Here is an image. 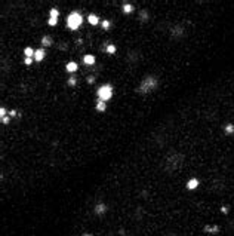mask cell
I'll return each mask as SVG.
<instances>
[{"label": "cell", "mask_w": 234, "mask_h": 236, "mask_svg": "<svg viewBox=\"0 0 234 236\" xmlns=\"http://www.w3.org/2000/svg\"><path fill=\"white\" fill-rule=\"evenodd\" d=\"M157 86H159V79L153 74H150V76H145L141 80L139 86L136 88V92L141 95H147L150 92H153L154 89H157Z\"/></svg>", "instance_id": "cell-1"}, {"label": "cell", "mask_w": 234, "mask_h": 236, "mask_svg": "<svg viewBox=\"0 0 234 236\" xmlns=\"http://www.w3.org/2000/svg\"><path fill=\"white\" fill-rule=\"evenodd\" d=\"M182 163H184V155L182 153H178V152H175L172 155H169L165 159V162H163V168L169 171V172H172V171H176V169H179L182 166Z\"/></svg>", "instance_id": "cell-2"}, {"label": "cell", "mask_w": 234, "mask_h": 236, "mask_svg": "<svg viewBox=\"0 0 234 236\" xmlns=\"http://www.w3.org/2000/svg\"><path fill=\"white\" fill-rule=\"evenodd\" d=\"M83 22H85V18H83L82 12H79V11H71V12L68 14L67 20H65V25H67L68 30L76 31V30H79V28L82 27Z\"/></svg>", "instance_id": "cell-3"}, {"label": "cell", "mask_w": 234, "mask_h": 236, "mask_svg": "<svg viewBox=\"0 0 234 236\" xmlns=\"http://www.w3.org/2000/svg\"><path fill=\"white\" fill-rule=\"evenodd\" d=\"M114 95V88L111 83H104V85H101L99 88L96 89V97H98V100L101 101H110L111 98H113Z\"/></svg>", "instance_id": "cell-4"}, {"label": "cell", "mask_w": 234, "mask_h": 236, "mask_svg": "<svg viewBox=\"0 0 234 236\" xmlns=\"http://www.w3.org/2000/svg\"><path fill=\"white\" fill-rule=\"evenodd\" d=\"M170 34H172V37L175 39H178V37H182L184 34H185V30H184V25L182 24H175L172 30H170Z\"/></svg>", "instance_id": "cell-5"}, {"label": "cell", "mask_w": 234, "mask_h": 236, "mask_svg": "<svg viewBox=\"0 0 234 236\" xmlns=\"http://www.w3.org/2000/svg\"><path fill=\"white\" fill-rule=\"evenodd\" d=\"M45 58H46V51H45V48H39V49H36L34 61H36V62H42Z\"/></svg>", "instance_id": "cell-6"}, {"label": "cell", "mask_w": 234, "mask_h": 236, "mask_svg": "<svg viewBox=\"0 0 234 236\" xmlns=\"http://www.w3.org/2000/svg\"><path fill=\"white\" fill-rule=\"evenodd\" d=\"M77 70H79V64H77L76 61H70V62H67V64H65V71H67V73H70L71 76H73Z\"/></svg>", "instance_id": "cell-7"}, {"label": "cell", "mask_w": 234, "mask_h": 236, "mask_svg": "<svg viewBox=\"0 0 234 236\" xmlns=\"http://www.w3.org/2000/svg\"><path fill=\"white\" fill-rule=\"evenodd\" d=\"M94 212L96 214V216H104V214L107 212V205H105L104 202L96 203V205H95V208H94Z\"/></svg>", "instance_id": "cell-8"}, {"label": "cell", "mask_w": 234, "mask_h": 236, "mask_svg": "<svg viewBox=\"0 0 234 236\" xmlns=\"http://www.w3.org/2000/svg\"><path fill=\"white\" fill-rule=\"evenodd\" d=\"M199 186H200V181H199V178H196V177L190 178V180L187 181V190H190V192L196 190Z\"/></svg>", "instance_id": "cell-9"}, {"label": "cell", "mask_w": 234, "mask_h": 236, "mask_svg": "<svg viewBox=\"0 0 234 236\" xmlns=\"http://www.w3.org/2000/svg\"><path fill=\"white\" fill-rule=\"evenodd\" d=\"M121 11H123V14L130 15L135 11V7H134L132 3H129V2H123V3H121Z\"/></svg>", "instance_id": "cell-10"}, {"label": "cell", "mask_w": 234, "mask_h": 236, "mask_svg": "<svg viewBox=\"0 0 234 236\" xmlns=\"http://www.w3.org/2000/svg\"><path fill=\"white\" fill-rule=\"evenodd\" d=\"M83 64H86V66H94L95 62H96V58H95V55L92 54H86V55H83Z\"/></svg>", "instance_id": "cell-11"}, {"label": "cell", "mask_w": 234, "mask_h": 236, "mask_svg": "<svg viewBox=\"0 0 234 236\" xmlns=\"http://www.w3.org/2000/svg\"><path fill=\"white\" fill-rule=\"evenodd\" d=\"M40 43H42V46L43 48H49V46H52V45H54V39H52V36L46 34V36H43V37H42Z\"/></svg>", "instance_id": "cell-12"}, {"label": "cell", "mask_w": 234, "mask_h": 236, "mask_svg": "<svg viewBox=\"0 0 234 236\" xmlns=\"http://www.w3.org/2000/svg\"><path fill=\"white\" fill-rule=\"evenodd\" d=\"M102 48H104V51L110 55H114L116 54V51H117V46H116L114 43H104V46Z\"/></svg>", "instance_id": "cell-13"}, {"label": "cell", "mask_w": 234, "mask_h": 236, "mask_svg": "<svg viewBox=\"0 0 234 236\" xmlns=\"http://www.w3.org/2000/svg\"><path fill=\"white\" fill-rule=\"evenodd\" d=\"M87 22H89L91 25H98V24L101 22V20L96 14H89L87 15Z\"/></svg>", "instance_id": "cell-14"}, {"label": "cell", "mask_w": 234, "mask_h": 236, "mask_svg": "<svg viewBox=\"0 0 234 236\" xmlns=\"http://www.w3.org/2000/svg\"><path fill=\"white\" fill-rule=\"evenodd\" d=\"M95 110H96V111H99V113H104V111L107 110V102L98 100L96 104H95Z\"/></svg>", "instance_id": "cell-15"}, {"label": "cell", "mask_w": 234, "mask_h": 236, "mask_svg": "<svg viewBox=\"0 0 234 236\" xmlns=\"http://www.w3.org/2000/svg\"><path fill=\"white\" fill-rule=\"evenodd\" d=\"M148 20H150V14H148L147 9H142V11H139V21H141V22H147Z\"/></svg>", "instance_id": "cell-16"}, {"label": "cell", "mask_w": 234, "mask_h": 236, "mask_svg": "<svg viewBox=\"0 0 234 236\" xmlns=\"http://www.w3.org/2000/svg\"><path fill=\"white\" fill-rule=\"evenodd\" d=\"M34 54H36V49H33L31 46H27L24 49V55H25V58H33L34 60Z\"/></svg>", "instance_id": "cell-17"}, {"label": "cell", "mask_w": 234, "mask_h": 236, "mask_svg": "<svg viewBox=\"0 0 234 236\" xmlns=\"http://www.w3.org/2000/svg\"><path fill=\"white\" fill-rule=\"evenodd\" d=\"M224 132L227 135H233L234 134V123H227L224 126Z\"/></svg>", "instance_id": "cell-18"}, {"label": "cell", "mask_w": 234, "mask_h": 236, "mask_svg": "<svg viewBox=\"0 0 234 236\" xmlns=\"http://www.w3.org/2000/svg\"><path fill=\"white\" fill-rule=\"evenodd\" d=\"M101 27H102V30H110V27H111V21L110 20H102L101 21Z\"/></svg>", "instance_id": "cell-19"}, {"label": "cell", "mask_w": 234, "mask_h": 236, "mask_svg": "<svg viewBox=\"0 0 234 236\" xmlns=\"http://www.w3.org/2000/svg\"><path fill=\"white\" fill-rule=\"evenodd\" d=\"M205 232L216 233V232H219V227H218V226H205Z\"/></svg>", "instance_id": "cell-20"}, {"label": "cell", "mask_w": 234, "mask_h": 236, "mask_svg": "<svg viewBox=\"0 0 234 236\" xmlns=\"http://www.w3.org/2000/svg\"><path fill=\"white\" fill-rule=\"evenodd\" d=\"M67 85L68 86H76V85H77V77H76V76H70V77H68V80H67Z\"/></svg>", "instance_id": "cell-21"}, {"label": "cell", "mask_w": 234, "mask_h": 236, "mask_svg": "<svg viewBox=\"0 0 234 236\" xmlns=\"http://www.w3.org/2000/svg\"><path fill=\"white\" fill-rule=\"evenodd\" d=\"M49 15H51V18H60V11H58L56 7H52Z\"/></svg>", "instance_id": "cell-22"}, {"label": "cell", "mask_w": 234, "mask_h": 236, "mask_svg": "<svg viewBox=\"0 0 234 236\" xmlns=\"http://www.w3.org/2000/svg\"><path fill=\"white\" fill-rule=\"evenodd\" d=\"M47 24H49L51 27H55V25L58 24V18H51V16H49V20H47Z\"/></svg>", "instance_id": "cell-23"}, {"label": "cell", "mask_w": 234, "mask_h": 236, "mask_svg": "<svg viewBox=\"0 0 234 236\" xmlns=\"http://www.w3.org/2000/svg\"><path fill=\"white\" fill-rule=\"evenodd\" d=\"M6 116H7L6 107H3V106H2V108H0V119H2V117H6Z\"/></svg>", "instance_id": "cell-24"}, {"label": "cell", "mask_w": 234, "mask_h": 236, "mask_svg": "<svg viewBox=\"0 0 234 236\" xmlns=\"http://www.w3.org/2000/svg\"><path fill=\"white\" fill-rule=\"evenodd\" d=\"M0 120H2V123H3V125H7V123H9V122H11V116L7 115L6 117H2V119H0Z\"/></svg>", "instance_id": "cell-25"}, {"label": "cell", "mask_w": 234, "mask_h": 236, "mask_svg": "<svg viewBox=\"0 0 234 236\" xmlns=\"http://www.w3.org/2000/svg\"><path fill=\"white\" fill-rule=\"evenodd\" d=\"M33 58H25V60H24V64H25V66H31V64H33Z\"/></svg>", "instance_id": "cell-26"}, {"label": "cell", "mask_w": 234, "mask_h": 236, "mask_svg": "<svg viewBox=\"0 0 234 236\" xmlns=\"http://www.w3.org/2000/svg\"><path fill=\"white\" fill-rule=\"evenodd\" d=\"M86 80H87V83H89V85H91V83H94V82H95V76H89Z\"/></svg>", "instance_id": "cell-27"}, {"label": "cell", "mask_w": 234, "mask_h": 236, "mask_svg": "<svg viewBox=\"0 0 234 236\" xmlns=\"http://www.w3.org/2000/svg\"><path fill=\"white\" fill-rule=\"evenodd\" d=\"M9 116H11V117H12V116H16V110H11V111H9Z\"/></svg>", "instance_id": "cell-28"}, {"label": "cell", "mask_w": 234, "mask_h": 236, "mask_svg": "<svg viewBox=\"0 0 234 236\" xmlns=\"http://www.w3.org/2000/svg\"><path fill=\"white\" fill-rule=\"evenodd\" d=\"M83 236H92V235H91V233H85V235H83Z\"/></svg>", "instance_id": "cell-29"}, {"label": "cell", "mask_w": 234, "mask_h": 236, "mask_svg": "<svg viewBox=\"0 0 234 236\" xmlns=\"http://www.w3.org/2000/svg\"><path fill=\"white\" fill-rule=\"evenodd\" d=\"M166 236H175V235H166Z\"/></svg>", "instance_id": "cell-30"}]
</instances>
